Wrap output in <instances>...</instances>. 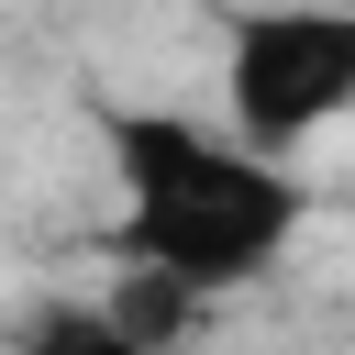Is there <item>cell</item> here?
<instances>
[{
  "instance_id": "cell-3",
  "label": "cell",
  "mask_w": 355,
  "mask_h": 355,
  "mask_svg": "<svg viewBox=\"0 0 355 355\" xmlns=\"http://www.w3.org/2000/svg\"><path fill=\"white\" fill-rule=\"evenodd\" d=\"M100 311L133 333V344H155V355H178L189 333H200V288H178V277H155V266H111V288H100Z\"/></svg>"
},
{
  "instance_id": "cell-4",
  "label": "cell",
  "mask_w": 355,
  "mask_h": 355,
  "mask_svg": "<svg viewBox=\"0 0 355 355\" xmlns=\"http://www.w3.org/2000/svg\"><path fill=\"white\" fill-rule=\"evenodd\" d=\"M11 355H155V344H133L100 300H44V311L11 333Z\"/></svg>"
},
{
  "instance_id": "cell-5",
  "label": "cell",
  "mask_w": 355,
  "mask_h": 355,
  "mask_svg": "<svg viewBox=\"0 0 355 355\" xmlns=\"http://www.w3.org/2000/svg\"><path fill=\"white\" fill-rule=\"evenodd\" d=\"M0 355H11V333H0Z\"/></svg>"
},
{
  "instance_id": "cell-1",
  "label": "cell",
  "mask_w": 355,
  "mask_h": 355,
  "mask_svg": "<svg viewBox=\"0 0 355 355\" xmlns=\"http://www.w3.org/2000/svg\"><path fill=\"white\" fill-rule=\"evenodd\" d=\"M89 133L111 155L122 266H155L200 300H233L266 266H288L311 222V178L288 155H255L222 111H178V100H89Z\"/></svg>"
},
{
  "instance_id": "cell-2",
  "label": "cell",
  "mask_w": 355,
  "mask_h": 355,
  "mask_svg": "<svg viewBox=\"0 0 355 355\" xmlns=\"http://www.w3.org/2000/svg\"><path fill=\"white\" fill-rule=\"evenodd\" d=\"M355 111V0H244L222 22V122L255 155H311Z\"/></svg>"
}]
</instances>
